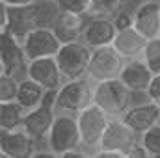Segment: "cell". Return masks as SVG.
Segmentation results:
<instances>
[{
  "instance_id": "obj_1",
  "label": "cell",
  "mask_w": 160,
  "mask_h": 158,
  "mask_svg": "<svg viewBox=\"0 0 160 158\" xmlns=\"http://www.w3.org/2000/svg\"><path fill=\"white\" fill-rule=\"evenodd\" d=\"M93 104L99 106L112 119H121L132 106V93L119 78L95 84Z\"/></svg>"
},
{
  "instance_id": "obj_2",
  "label": "cell",
  "mask_w": 160,
  "mask_h": 158,
  "mask_svg": "<svg viewBox=\"0 0 160 158\" xmlns=\"http://www.w3.org/2000/svg\"><path fill=\"white\" fill-rule=\"evenodd\" d=\"M93 93H95V84L89 78L65 82L62 89L56 93L54 108L58 114L78 116L80 112H84L93 104Z\"/></svg>"
},
{
  "instance_id": "obj_3",
  "label": "cell",
  "mask_w": 160,
  "mask_h": 158,
  "mask_svg": "<svg viewBox=\"0 0 160 158\" xmlns=\"http://www.w3.org/2000/svg\"><path fill=\"white\" fill-rule=\"evenodd\" d=\"M48 151L56 156H62L71 151L82 149V138H80L78 119L71 114H58L54 126L47 138Z\"/></svg>"
},
{
  "instance_id": "obj_4",
  "label": "cell",
  "mask_w": 160,
  "mask_h": 158,
  "mask_svg": "<svg viewBox=\"0 0 160 158\" xmlns=\"http://www.w3.org/2000/svg\"><path fill=\"white\" fill-rule=\"evenodd\" d=\"M91 58H93V50L84 41H78V43L63 45L56 56V62L62 69L65 82H71V80L88 78Z\"/></svg>"
},
{
  "instance_id": "obj_5",
  "label": "cell",
  "mask_w": 160,
  "mask_h": 158,
  "mask_svg": "<svg viewBox=\"0 0 160 158\" xmlns=\"http://www.w3.org/2000/svg\"><path fill=\"white\" fill-rule=\"evenodd\" d=\"M77 119H78L80 138H82V149L84 151H93V153L99 151L101 140H102L104 132L108 130L112 117L108 114H104L99 106L91 104L89 108L80 112Z\"/></svg>"
},
{
  "instance_id": "obj_6",
  "label": "cell",
  "mask_w": 160,
  "mask_h": 158,
  "mask_svg": "<svg viewBox=\"0 0 160 158\" xmlns=\"http://www.w3.org/2000/svg\"><path fill=\"white\" fill-rule=\"evenodd\" d=\"M28 58L21 41L8 32L0 34V75H8L17 80H24L28 75Z\"/></svg>"
},
{
  "instance_id": "obj_7",
  "label": "cell",
  "mask_w": 160,
  "mask_h": 158,
  "mask_svg": "<svg viewBox=\"0 0 160 158\" xmlns=\"http://www.w3.org/2000/svg\"><path fill=\"white\" fill-rule=\"evenodd\" d=\"M140 136L123 121V119H112L108 130L104 132L99 149L108 151V153H118V155H130L134 149L140 147Z\"/></svg>"
},
{
  "instance_id": "obj_8",
  "label": "cell",
  "mask_w": 160,
  "mask_h": 158,
  "mask_svg": "<svg viewBox=\"0 0 160 158\" xmlns=\"http://www.w3.org/2000/svg\"><path fill=\"white\" fill-rule=\"evenodd\" d=\"M125 60L114 50V47L93 50V58L88 69V78L93 84H102L110 80H118L123 73Z\"/></svg>"
},
{
  "instance_id": "obj_9",
  "label": "cell",
  "mask_w": 160,
  "mask_h": 158,
  "mask_svg": "<svg viewBox=\"0 0 160 158\" xmlns=\"http://www.w3.org/2000/svg\"><path fill=\"white\" fill-rule=\"evenodd\" d=\"M22 47H24L28 62H36V60H45V58H56L63 45L52 28H36L22 41Z\"/></svg>"
},
{
  "instance_id": "obj_10",
  "label": "cell",
  "mask_w": 160,
  "mask_h": 158,
  "mask_svg": "<svg viewBox=\"0 0 160 158\" xmlns=\"http://www.w3.org/2000/svg\"><path fill=\"white\" fill-rule=\"evenodd\" d=\"M36 28H41L38 4L28 7H8V22L6 28L0 30V34L8 32L9 36L22 43Z\"/></svg>"
},
{
  "instance_id": "obj_11",
  "label": "cell",
  "mask_w": 160,
  "mask_h": 158,
  "mask_svg": "<svg viewBox=\"0 0 160 158\" xmlns=\"http://www.w3.org/2000/svg\"><path fill=\"white\" fill-rule=\"evenodd\" d=\"M26 78L34 80L48 93H58L62 89V86L65 84V78L62 75V69H60L56 58H45V60L30 62Z\"/></svg>"
},
{
  "instance_id": "obj_12",
  "label": "cell",
  "mask_w": 160,
  "mask_h": 158,
  "mask_svg": "<svg viewBox=\"0 0 160 158\" xmlns=\"http://www.w3.org/2000/svg\"><path fill=\"white\" fill-rule=\"evenodd\" d=\"M116 36H118V26L114 19L93 17V19H88V26H86L82 41L91 50H101V48L112 47Z\"/></svg>"
},
{
  "instance_id": "obj_13",
  "label": "cell",
  "mask_w": 160,
  "mask_h": 158,
  "mask_svg": "<svg viewBox=\"0 0 160 158\" xmlns=\"http://www.w3.org/2000/svg\"><path fill=\"white\" fill-rule=\"evenodd\" d=\"M121 119L142 138L145 132L160 125V106H157L151 101L142 102V104H132Z\"/></svg>"
},
{
  "instance_id": "obj_14",
  "label": "cell",
  "mask_w": 160,
  "mask_h": 158,
  "mask_svg": "<svg viewBox=\"0 0 160 158\" xmlns=\"http://www.w3.org/2000/svg\"><path fill=\"white\" fill-rule=\"evenodd\" d=\"M132 19H134V28L147 41L160 37V0L142 2L132 11Z\"/></svg>"
},
{
  "instance_id": "obj_15",
  "label": "cell",
  "mask_w": 160,
  "mask_h": 158,
  "mask_svg": "<svg viewBox=\"0 0 160 158\" xmlns=\"http://www.w3.org/2000/svg\"><path fill=\"white\" fill-rule=\"evenodd\" d=\"M88 26V17L77 15V13H69V11H62L58 13V17L52 22V30L58 36V39L62 41V45H69V43H78L84 37Z\"/></svg>"
},
{
  "instance_id": "obj_16",
  "label": "cell",
  "mask_w": 160,
  "mask_h": 158,
  "mask_svg": "<svg viewBox=\"0 0 160 158\" xmlns=\"http://www.w3.org/2000/svg\"><path fill=\"white\" fill-rule=\"evenodd\" d=\"M56 116H58L56 108L52 104H47L45 102L43 106H39V108H36V110H32V112L26 114L22 130L30 138H34L36 141L47 140L48 134H50V130H52V126H54Z\"/></svg>"
},
{
  "instance_id": "obj_17",
  "label": "cell",
  "mask_w": 160,
  "mask_h": 158,
  "mask_svg": "<svg viewBox=\"0 0 160 158\" xmlns=\"http://www.w3.org/2000/svg\"><path fill=\"white\" fill-rule=\"evenodd\" d=\"M119 80L128 87V91L132 95L134 93H145L147 95V91H149V87L155 80V73L140 58V60H132V62L125 63Z\"/></svg>"
},
{
  "instance_id": "obj_18",
  "label": "cell",
  "mask_w": 160,
  "mask_h": 158,
  "mask_svg": "<svg viewBox=\"0 0 160 158\" xmlns=\"http://www.w3.org/2000/svg\"><path fill=\"white\" fill-rule=\"evenodd\" d=\"M0 153L9 158H34L36 140L30 138L24 130L17 132H0Z\"/></svg>"
},
{
  "instance_id": "obj_19",
  "label": "cell",
  "mask_w": 160,
  "mask_h": 158,
  "mask_svg": "<svg viewBox=\"0 0 160 158\" xmlns=\"http://www.w3.org/2000/svg\"><path fill=\"white\" fill-rule=\"evenodd\" d=\"M145 45H147V39L134 26H130V28L118 30V36H116L112 47L125 62H132V60H140L143 56Z\"/></svg>"
},
{
  "instance_id": "obj_20",
  "label": "cell",
  "mask_w": 160,
  "mask_h": 158,
  "mask_svg": "<svg viewBox=\"0 0 160 158\" xmlns=\"http://www.w3.org/2000/svg\"><path fill=\"white\" fill-rule=\"evenodd\" d=\"M47 95H48V91H45L39 84H36L34 80H30V78H24V80H21L17 102L26 112H32V110H36V108H39V106L45 104Z\"/></svg>"
},
{
  "instance_id": "obj_21",
  "label": "cell",
  "mask_w": 160,
  "mask_h": 158,
  "mask_svg": "<svg viewBox=\"0 0 160 158\" xmlns=\"http://www.w3.org/2000/svg\"><path fill=\"white\" fill-rule=\"evenodd\" d=\"M26 114L19 102H0V132L22 130Z\"/></svg>"
},
{
  "instance_id": "obj_22",
  "label": "cell",
  "mask_w": 160,
  "mask_h": 158,
  "mask_svg": "<svg viewBox=\"0 0 160 158\" xmlns=\"http://www.w3.org/2000/svg\"><path fill=\"white\" fill-rule=\"evenodd\" d=\"M127 0H91V9H89V19L93 17H102V19H116L123 11Z\"/></svg>"
},
{
  "instance_id": "obj_23",
  "label": "cell",
  "mask_w": 160,
  "mask_h": 158,
  "mask_svg": "<svg viewBox=\"0 0 160 158\" xmlns=\"http://www.w3.org/2000/svg\"><path fill=\"white\" fill-rule=\"evenodd\" d=\"M19 87L21 80L8 75H0V102H17Z\"/></svg>"
},
{
  "instance_id": "obj_24",
  "label": "cell",
  "mask_w": 160,
  "mask_h": 158,
  "mask_svg": "<svg viewBox=\"0 0 160 158\" xmlns=\"http://www.w3.org/2000/svg\"><path fill=\"white\" fill-rule=\"evenodd\" d=\"M142 60H143V62L147 63V67L155 73V77L160 75V37L147 41Z\"/></svg>"
},
{
  "instance_id": "obj_25",
  "label": "cell",
  "mask_w": 160,
  "mask_h": 158,
  "mask_svg": "<svg viewBox=\"0 0 160 158\" xmlns=\"http://www.w3.org/2000/svg\"><path fill=\"white\" fill-rule=\"evenodd\" d=\"M140 145L155 158H160V125L145 132L140 140Z\"/></svg>"
},
{
  "instance_id": "obj_26",
  "label": "cell",
  "mask_w": 160,
  "mask_h": 158,
  "mask_svg": "<svg viewBox=\"0 0 160 158\" xmlns=\"http://www.w3.org/2000/svg\"><path fill=\"white\" fill-rule=\"evenodd\" d=\"M56 4H58V7L62 11H69V13H77V15L89 17L91 0H58Z\"/></svg>"
},
{
  "instance_id": "obj_27",
  "label": "cell",
  "mask_w": 160,
  "mask_h": 158,
  "mask_svg": "<svg viewBox=\"0 0 160 158\" xmlns=\"http://www.w3.org/2000/svg\"><path fill=\"white\" fill-rule=\"evenodd\" d=\"M147 99L151 102H155L157 106H160V75H157L155 80H153V84H151V87L147 91Z\"/></svg>"
},
{
  "instance_id": "obj_28",
  "label": "cell",
  "mask_w": 160,
  "mask_h": 158,
  "mask_svg": "<svg viewBox=\"0 0 160 158\" xmlns=\"http://www.w3.org/2000/svg\"><path fill=\"white\" fill-rule=\"evenodd\" d=\"M114 22H116L118 30H123V28H130V26H134L132 13H128V11H121L119 15L114 19Z\"/></svg>"
},
{
  "instance_id": "obj_29",
  "label": "cell",
  "mask_w": 160,
  "mask_h": 158,
  "mask_svg": "<svg viewBox=\"0 0 160 158\" xmlns=\"http://www.w3.org/2000/svg\"><path fill=\"white\" fill-rule=\"evenodd\" d=\"M0 4L8 7H28V6L38 4V0H0Z\"/></svg>"
},
{
  "instance_id": "obj_30",
  "label": "cell",
  "mask_w": 160,
  "mask_h": 158,
  "mask_svg": "<svg viewBox=\"0 0 160 158\" xmlns=\"http://www.w3.org/2000/svg\"><path fill=\"white\" fill-rule=\"evenodd\" d=\"M60 158H91V153L84 151V149H78V151H71V153H65Z\"/></svg>"
},
{
  "instance_id": "obj_31",
  "label": "cell",
  "mask_w": 160,
  "mask_h": 158,
  "mask_svg": "<svg viewBox=\"0 0 160 158\" xmlns=\"http://www.w3.org/2000/svg\"><path fill=\"white\" fill-rule=\"evenodd\" d=\"M125 158H155V156H151V155H149V153H147V151H145L142 145H140L138 149H134L130 155H127Z\"/></svg>"
},
{
  "instance_id": "obj_32",
  "label": "cell",
  "mask_w": 160,
  "mask_h": 158,
  "mask_svg": "<svg viewBox=\"0 0 160 158\" xmlns=\"http://www.w3.org/2000/svg\"><path fill=\"white\" fill-rule=\"evenodd\" d=\"M91 158H125L123 155H118V153H108V151H95L91 153Z\"/></svg>"
},
{
  "instance_id": "obj_33",
  "label": "cell",
  "mask_w": 160,
  "mask_h": 158,
  "mask_svg": "<svg viewBox=\"0 0 160 158\" xmlns=\"http://www.w3.org/2000/svg\"><path fill=\"white\" fill-rule=\"evenodd\" d=\"M34 158H60V156H56V155L50 153V151H38V153L34 155Z\"/></svg>"
},
{
  "instance_id": "obj_34",
  "label": "cell",
  "mask_w": 160,
  "mask_h": 158,
  "mask_svg": "<svg viewBox=\"0 0 160 158\" xmlns=\"http://www.w3.org/2000/svg\"><path fill=\"white\" fill-rule=\"evenodd\" d=\"M38 2H48V4H52V2H58V0H38Z\"/></svg>"
},
{
  "instance_id": "obj_35",
  "label": "cell",
  "mask_w": 160,
  "mask_h": 158,
  "mask_svg": "<svg viewBox=\"0 0 160 158\" xmlns=\"http://www.w3.org/2000/svg\"><path fill=\"white\" fill-rule=\"evenodd\" d=\"M0 158H9V156H6V155H2V153H0Z\"/></svg>"
}]
</instances>
